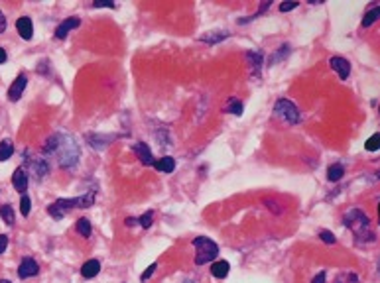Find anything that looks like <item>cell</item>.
Wrapping results in <instances>:
<instances>
[{"mask_svg": "<svg viewBox=\"0 0 380 283\" xmlns=\"http://www.w3.org/2000/svg\"><path fill=\"white\" fill-rule=\"evenodd\" d=\"M43 153L57 155L61 167H73L81 155L79 143L73 140L69 134H53L43 143Z\"/></svg>", "mask_w": 380, "mask_h": 283, "instance_id": "obj_1", "label": "cell"}, {"mask_svg": "<svg viewBox=\"0 0 380 283\" xmlns=\"http://www.w3.org/2000/svg\"><path fill=\"white\" fill-rule=\"evenodd\" d=\"M343 224L353 230V234L359 238V242H375V230L371 226V218L361 211V209H351L343 216Z\"/></svg>", "mask_w": 380, "mask_h": 283, "instance_id": "obj_2", "label": "cell"}, {"mask_svg": "<svg viewBox=\"0 0 380 283\" xmlns=\"http://www.w3.org/2000/svg\"><path fill=\"white\" fill-rule=\"evenodd\" d=\"M193 248H195V264L197 266H205L213 260H217L219 256V246L205 236H197L193 240Z\"/></svg>", "mask_w": 380, "mask_h": 283, "instance_id": "obj_3", "label": "cell"}, {"mask_svg": "<svg viewBox=\"0 0 380 283\" xmlns=\"http://www.w3.org/2000/svg\"><path fill=\"white\" fill-rule=\"evenodd\" d=\"M274 112L278 114V116H282L286 122H290V124H298L300 120H302V112H300V108L292 103V101H288V99H280L278 103H276V106H274Z\"/></svg>", "mask_w": 380, "mask_h": 283, "instance_id": "obj_4", "label": "cell"}, {"mask_svg": "<svg viewBox=\"0 0 380 283\" xmlns=\"http://www.w3.org/2000/svg\"><path fill=\"white\" fill-rule=\"evenodd\" d=\"M75 207H81V197H75V199H57L53 205L47 207V214L53 216L55 220L63 218L69 211H73Z\"/></svg>", "mask_w": 380, "mask_h": 283, "instance_id": "obj_5", "label": "cell"}, {"mask_svg": "<svg viewBox=\"0 0 380 283\" xmlns=\"http://www.w3.org/2000/svg\"><path fill=\"white\" fill-rule=\"evenodd\" d=\"M244 59H246V65H248V69H250V75L258 79V77H260V67H262L264 53H262L260 49H250V51H246Z\"/></svg>", "mask_w": 380, "mask_h": 283, "instance_id": "obj_6", "label": "cell"}, {"mask_svg": "<svg viewBox=\"0 0 380 283\" xmlns=\"http://www.w3.org/2000/svg\"><path fill=\"white\" fill-rule=\"evenodd\" d=\"M39 274V266L34 258H24L18 266V278L20 280H28V278H34Z\"/></svg>", "mask_w": 380, "mask_h": 283, "instance_id": "obj_7", "label": "cell"}, {"mask_svg": "<svg viewBox=\"0 0 380 283\" xmlns=\"http://www.w3.org/2000/svg\"><path fill=\"white\" fill-rule=\"evenodd\" d=\"M26 85H28V77H26L24 73H22V75H18V77H16V81L12 83V87L8 89V99H10L12 103L20 101V99H22V95H24Z\"/></svg>", "mask_w": 380, "mask_h": 283, "instance_id": "obj_8", "label": "cell"}, {"mask_svg": "<svg viewBox=\"0 0 380 283\" xmlns=\"http://www.w3.org/2000/svg\"><path fill=\"white\" fill-rule=\"evenodd\" d=\"M329 65H331L333 71H337V75H339L341 81L349 79V75H351V65H349V61H347L345 57H331V59H329Z\"/></svg>", "mask_w": 380, "mask_h": 283, "instance_id": "obj_9", "label": "cell"}, {"mask_svg": "<svg viewBox=\"0 0 380 283\" xmlns=\"http://www.w3.org/2000/svg\"><path fill=\"white\" fill-rule=\"evenodd\" d=\"M134 153H136V157L140 159V163L142 165H154V155H152V151H150V147L144 143V142H138V143H134Z\"/></svg>", "mask_w": 380, "mask_h": 283, "instance_id": "obj_10", "label": "cell"}, {"mask_svg": "<svg viewBox=\"0 0 380 283\" xmlns=\"http://www.w3.org/2000/svg\"><path fill=\"white\" fill-rule=\"evenodd\" d=\"M81 26V20L79 18H67L65 22H61L57 28H55V37L57 39H65V35L71 32V30H75V28H79Z\"/></svg>", "mask_w": 380, "mask_h": 283, "instance_id": "obj_11", "label": "cell"}, {"mask_svg": "<svg viewBox=\"0 0 380 283\" xmlns=\"http://www.w3.org/2000/svg\"><path fill=\"white\" fill-rule=\"evenodd\" d=\"M16 30H18V34H20L24 39H30V37L34 35V24H32V20H30L28 16L18 18V22H16Z\"/></svg>", "mask_w": 380, "mask_h": 283, "instance_id": "obj_12", "label": "cell"}, {"mask_svg": "<svg viewBox=\"0 0 380 283\" xmlns=\"http://www.w3.org/2000/svg\"><path fill=\"white\" fill-rule=\"evenodd\" d=\"M12 187H14L18 193H26V189H28V175H26V171H24L22 167L14 171V175H12Z\"/></svg>", "mask_w": 380, "mask_h": 283, "instance_id": "obj_13", "label": "cell"}, {"mask_svg": "<svg viewBox=\"0 0 380 283\" xmlns=\"http://www.w3.org/2000/svg\"><path fill=\"white\" fill-rule=\"evenodd\" d=\"M99 272H101V264H99V260H87V262L81 266V276H83V278H87V280L97 278V276H99Z\"/></svg>", "mask_w": 380, "mask_h": 283, "instance_id": "obj_14", "label": "cell"}, {"mask_svg": "<svg viewBox=\"0 0 380 283\" xmlns=\"http://www.w3.org/2000/svg\"><path fill=\"white\" fill-rule=\"evenodd\" d=\"M32 169H34V175L41 181L49 173V163H47V159L38 157V159H32Z\"/></svg>", "mask_w": 380, "mask_h": 283, "instance_id": "obj_15", "label": "cell"}, {"mask_svg": "<svg viewBox=\"0 0 380 283\" xmlns=\"http://www.w3.org/2000/svg\"><path fill=\"white\" fill-rule=\"evenodd\" d=\"M228 270H230V266H228L227 260H217V262L211 266V274H213V278H217V280H225V278L228 276Z\"/></svg>", "mask_w": 380, "mask_h": 283, "instance_id": "obj_16", "label": "cell"}, {"mask_svg": "<svg viewBox=\"0 0 380 283\" xmlns=\"http://www.w3.org/2000/svg\"><path fill=\"white\" fill-rule=\"evenodd\" d=\"M114 140V136H101V134H87V142L91 143L93 149H105L109 145V142Z\"/></svg>", "mask_w": 380, "mask_h": 283, "instance_id": "obj_17", "label": "cell"}, {"mask_svg": "<svg viewBox=\"0 0 380 283\" xmlns=\"http://www.w3.org/2000/svg\"><path fill=\"white\" fill-rule=\"evenodd\" d=\"M154 167H156L158 171H162V173H172V171L176 169V159H174V157H170V155L160 157V159H156V161H154Z\"/></svg>", "mask_w": 380, "mask_h": 283, "instance_id": "obj_18", "label": "cell"}, {"mask_svg": "<svg viewBox=\"0 0 380 283\" xmlns=\"http://www.w3.org/2000/svg\"><path fill=\"white\" fill-rule=\"evenodd\" d=\"M228 37V32H221V30H217V32H207L205 35H201L199 39L201 41H205V43H219V41H223V39H227Z\"/></svg>", "mask_w": 380, "mask_h": 283, "instance_id": "obj_19", "label": "cell"}, {"mask_svg": "<svg viewBox=\"0 0 380 283\" xmlns=\"http://www.w3.org/2000/svg\"><path fill=\"white\" fill-rule=\"evenodd\" d=\"M343 175H345V167L339 165V163H335V165H331V167L327 169V179H329L331 183H337Z\"/></svg>", "mask_w": 380, "mask_h": 283, "instance_id": "obj_20", "label": "cell"}, {"mask_svg": "<svg viewBox=\"0 0 380 283\" xmlns=\"http://www.w3.org/2000/svg\"><path fill=\"white\" fill-rule=\"evenodd\" d=\"M14 153V143L10 140H2L0 142V161H8Z\"/></svg>", "mask_w": 380, "mask_h": 283, "instance_id": "obj_21", "label": "cell"}, {"mask_svg": "<svg viewBox=\"0 0 380 283\" xmlns=\"http://www.w3.org/2000/svg\"><path fill=\"white\" fill-rule=\"evenodd\" d=\"M75 228H77V232H79L83 238H89V236H91V222H89L87 218H79L77 224H75Z\"/></svg>", "mask_w": 380, "mask_h": 283, "instance_id": "obj_22", "label": "cell"}, {"mask_svg": "<svg viewBox=\"0 0 380 283\" xmlns=\"http://www.w3.org/2000/svg\"><path fill=\"white\" fill-rule=\"evenodd\" d=\"M379 16H380V8L379 6H375L373 10H369V12L365 14V18H363V26H365V28L373 26V24L379 20Z\"/></svg>", "mask_w": 380, "mask_h": 283, "instance_id": "obj_23", "label": "cell"}, {"mask_svg": "<svg viewBox=\"0 0 380 283\" xmlns=\"http://www.w3.org/2000/svg\"><path fill=\"white\" fill-rule=\"evenodd\" d=\"M0 216H2V220H4L8 226L14 224V209H12L10 205H2V207H0Z\"/></svg>", "mask_w": 380, "mask_h": 283, "instance_id": "obj_24", "label": "cell"}, {"mask_svg": "<svg viewBox=\"0 0 380 283\" xmlns=\"http://www.w3.org/2000/svg\"><path fill=\"white\" fill-rule=\"evenodd\" d=\"M225 112H230V114L240 116V114H242V103H240L238 99H230L228 105L225 106Z\"/></svg>", "mask_w": 380, "mask_h": 283, "instance_id": "obj_25", "label": "cell"}, {"mask_svg": "<svg viewBox=\"0 0 380 283\" xmlns=\"http://www.w3.org/2000/svg\"><path fill=\"white\" fill-rule=\"evenodd\" d=\"M30 211H32V201H30V197H28V195H24V197H22V201H20V212H22L24 216H28V214H30Z\"/></svg>", "mask_w": 380, "mask_h": 283, "instance_id": "obj_26", "label": "cell"}, {"mask_svg": "<svg viewBox=\"0 0 380 283\" xmlns=\"http://www.w3.org/2000/svg\"><path fill=\"white\" fill-rule=\"evenodd\" d=\"M379 142H380V134H373V136H371V138L367 140V143H365V147H367L369 151H377V149H379V147H380V143H379Z\"/></svg>", "mask_w": 380, "mask_h": 283, "instance_id": "obj_27", "label": "cell"}, {"mask_svg": "<svg viewBox=\"0 0 380 283\" xmlns=\"http://www.w3.org/2000/svg\"><path fill=\"white\" fill-rule=\"evenodd\" d=\"M152 220H154V214L148 211L146 214H142V216L138 218V224H140L142 228H150V226H152Z\"/></svg>", "mask_w": 380, "mask_h": 283, "instance_id": "obj_28", "label": "cell"}, {"mask_svg": "<svg viewBox=\"0 0 380 283\" xmlns=\"http://www.w3.org/2000/svg\"><path fill=\"white\" fill-rule=\"evenodd\" d=\"M319 238H321L325 244H335V242H337L335 234H333V232H329V230H321V232H319Z\"/></svg>", "mask_w": 380, "mask_h": 283, "instance_id": "obj_29", "label": "cell"}, {"mask_svg": "<svg viewBox=\"0 0 380 283\" xmlns=\"http://www.w3.org/2000/svg\"><path fill=\"white\" fill-rule=\"evenodd\" d=\"M288 53H290V45H282V47H280V51H278V53H276V55H274V57L270 59V63H276V61L284 59V57H286Z\"/></svg>", "mask_w": 380, "mask_h": 283, "instance_id": "obj_30", "label": "cell"}, {"mask_svg": "<svg viewBox=\"0 0 380 283\" xmlns=\"http://www.w3.org/2000/svg\"><path fill=\"white\" fill-rule=\"evenodd\" d=\"M93 8H116V4L113 0H95Z\"/></svg>", "mask_w": 380, "mask_h": 283, "instance_id": "obj_31", "label": "cell"}, {"mask_svg": "<svg viewBox=\"0 0 380 283\" xmlns=\"http://www.w3.org/2000/svg\"><path fill=\"white\" fill-rule=\"evenodd\" d=\"M264 205H266V207H268V209H270L274 214H282V209H280V205H278V203H274V201L266 199V201H264Z\"/></svg>", "mask_w": 380, "mask_h": 283, "instance_id": "obj_32", "label": "cell"}, {"mask_svg": "<svg viewBox=\"0 0 380 283\" xmlns=\"http://www.w3.org/2000/svg\"><path fill=\"white\" fill-rule=\"evenodd\" d=\"M296 6H298L296 0H292V2H282V4H280V12H290V10H294Z\"/></svg>", "mask_w": 380, "mask_h": 283, "instance_id": "obj_33", "label": "cell"}, {"mask_svg": "<svg viewBox=\"0 0 380 283\" xmlns=\"http://www.w3.org/2000/svg\"><path fill=\"white\" fill-rule=\"evenodd\" d=\"M154 272H156V264H152V266H150V268H148V270H146V272H144V274L140 276V280H142V282H146V280H150V278L154 276Z\"/></svg>", "mask_w": 380, "mask_h": 283, "instance_id": "obj_34", "label": "cell"}, {"mask_svg": "<svg viewBox=\"0 0 380 283\" xmlns=\"http://www.w3.org/2000/svg\"><path fill=\"white\" fill-rule=\"evenodd\" d=\"M6 248H8V236H6V234H0V254H4Z\"/></svg>", "mask_w": 380, "mask_h": 283, "instance_id": "obj_35", "label": "cell"}, {"mask_svg": "<svg viewBox=\"0 0 380 283\" xmlns=\"http://www.w3.org/2000/svg\"><path fill=\"white\" fill-rule=\"evenodd\" d=\"M311 283H325V272H321V274H317L315 278H313V282Z\"/></svg>", "mask_w": 380, "mask_h": 283, "instance_id": "obj_36", "label": "cell"}, {"mask_svg": "<svg viewBox=\"0 0 380 283\" xmlns=\"http://www.w3.org/2000/svg\"><path fill=\"white\" fill-rule=\"evenodd\" d=\"M2 32H6V16L0 12V34Z\"/></svg>", "mask_w": 380, "mask_h": 283, "instance_id": "obj_37", "label": "cell"}, {"mask_svg": "<svg viewBox=\"0 0 380 283\" xmlns=\"http://www.w3.org/2000/svg\"><path fill=\"white\" fill-rule=\"evenodd\" d=\"M124 222H126V226H134V224L138 222V218H132V216H128V218H126Z\"/></svg>", "mask_w": 380, "mask_h": 283, "instance_id": "obj_38", "label": "cell"}, {"mask_svg": "<svg viewBox=\"0 0 380 283\" xmlns=\"http://www.w3.org/2000/svg\"><path fill=\"white\" fill-rule=\"evenodd\" d=\"M6 59H8V55H6V51H4L2 47H0V65H2V63H4Z\"/></svg>", "mask_w": 380, "mask_h": 283, "instance_id": "obj_39", "label": "cell"}, {"mask_svg": "<svg viewBox=\"0 0 380 283\" xmlns=\"http://www.w3.org/2000/svg\"><path fill=\"white\" fill-rule=\"evenodd\" d=\"M182 283H197V282H195V280H190V278H188V280H184Z\"/></svg>", "mask_w": 380, "mask_h": 283, "instance_id": "obj_40", "label": "cell"}, {"mask_svg": "<svg viewBox=\"0 0 380 283\" xmlns=\"http://www.w3.org/2000/svg\"><path fill=\"white\" fill-rule=\"evenodd\" d=\"M0 283H12V282H8V280H0Z\"/></svg>", "mask_w": 380, "mask_h": 283, "instance_id": "obj_41", "label": "cell"}]
</instances>
